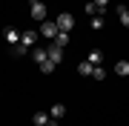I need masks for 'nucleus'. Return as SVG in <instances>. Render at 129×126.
Returning a JSON list of instances; mask_svg holds the SVG:
<instances>
[{
  "mask_svg": "<svg viewBox=\"0 0 129 126\" xmlns=\"http://www.w3.org/2000/svg\"><path fill=\"white\" fill-rule=\"evenodd\" d=\"M57 29H60V32H72V29H75V17H72V14L69 12H63V14H57Z\"/></svg>",
  "mask_w": 129,
  "mask_h": 126,
  "instance_id": "f257e3e1",
  "label": "nucleus"
},
{
  "mask_svg": "<svg viewBox=\"0 0 129 126\" xmlns=\"http://www.w3.org/2000/svg\"><path fill=\"white\" fill-rule=\"evenodd\" d=\"M57 32H60V29H57V20H43V23H40V34H43V37H52V40H55Z\"/></svg>",
  "mask_w": 129,
  "mask_h": 126,
  "instance_id": "f03ea898",
  "label": "nucleus"
},
{
  "mask_svg": "<svg viewBox=\"0 0 129 126\" xmlns=\"http://www.w3.org/2000/svg\"><path fill=\"white\" fill-rule=\"evenodd\" d=\"M20 34H23V32H17L14 26H6V29H3V37H6V43H9V46L20 43Z\"/></svg>",
  "mask_w": 129,
  "mask_h": 126,
  "instance_id": "7ed1b4c3",
  "label": "nucleus"
},
{
  "mask_svg": "<svg viewBox=\"0 0 129 126\" xmlns=\"http://www.w3.org/2000/svg\"><path fill=\"white\" fill-rule=\"evenodd\" d=\"M29 14L43 23V20H46V3H32V12H29Z\"/></svg>",
  "mask_w": 129,
  "mask_h": 126,
  "instance_id": "20e7f679",
  "label": "nucleus"
},
{
  "mask_svg": "<svg viewBox=\"0 0 129 126\" xmlns=\"http://www.w3.org/2000/svg\"><path fill=\"white\" fill-rule=\"evenodd\" d=\"M46 52H49V60H52V63H60V60H63V49L55 46V43H49Z\"/></svg>",
  "mask_w": 129,
  "mask_h": 126,
  "instance_id": "39448f33",
  "label": "nucleus"
},
{
  "mask_svg": "<svg viewBox=\"0 0 129 126\" xmlns=\"http://www.w3.org/2000/svg\"><path fill=\"white\" fill-rule=\"evenodd\" d=\"M20 43H23V46H35V43H37V32H32V29H26V32L20 34Z\"/></svg>",
  "mask_w": 129,
  "mask_h": 126,
  "instance_id": "423d86ee",
  "label": "nucleus"
},
{
  "mask_svg": "<svg viewBox=\"0 0 129 126\" xmlns=\"http://www.w3.org/2000/svg\"><path fill=\"white\" fill-rule=\"evenodd\" d=\"M32 123H35V126H49V123H52V115H46V112H35Z\"/></svg>",
  "mask_w": 129,
  "mask_h": 126,
  "instance_id": "0eeeda50",
  "label": "nucleus"
},
{
  "mask_svg": "<svg viewBox=\"0 0 129 126\" xmlns=\"http://www.w3.org/2000/svg\"><path fill=\"white\" fill-rule=\"evenodd\" d=\"M92 72H95V66L89 63V60H83V63H78V75H83V77H92Z\"/></svg>",
  "mask_w": 129,
  "mask_h": 126,
  "instance_id": "6e6552de",
  "label": "nucleus"
},
{
  "mask_svg": "<svg viewBox=\"0 0 129 126\" xmlns=\"http://www.w3.org/2000/svg\"><path fill=\"white\" fill-rule=\"evenodd\" d=\"M86 60L92 63V66H101V63H103V52H101V49H92V52H89V57H86Z\"/></svg>",
  "mask_w": 129,
  "mask_h": 126,
  "instance_id": "1a4fd4ad",
  "label": "nucleus"
},
{
  "mask_svg": "<svg viewBox=\"0 0 129 126\" xmlns=\"http://www.w3.org/2000/svg\"><path fill=\"white\" fill-rule=\"evenodd\" d=\"M32 57H35V63H43V60L49 57V52L43 49V46H35V49H32Z\"/></svg>",
  "mask_w": 129,
  "mask_h": 126,
  "instance_id": "9d476101",
  "label": "nucleus"
},
{
  "mask_svg": "<svg viewBox=\"0 0 129 126\" xmlns=\"http://www.w3.org/2000/svg\"><path fill=\"white\" fill-rule=\"evenodd\" d=\"M49 115H52V117H55V120H60V117H63V115H66V106H63V103H55V106H52V109H49Z\"/></svg>",
  "mask_w": 129,
  "mask_h": 126,
  "instance_id": "9b49d317",
  "label": "nucleus"
},
{
  "mask_svg": "<svg viewBox=\"0 0 129 126\" xmlns=\"http://www.w3.org/2000/svg\"><path fill=\"white\" fill-rule=\"evenodd\" d=\"M118 17H120V26L129 29V9L126 6H118Z\"/></svg>",
  "mask_w": 129,
  "mask_h": 126,
  "instance_id": "f8f14e48",
  "label": "nucleus"
},
{
  "mask_svg": "<svg viewBox=\"0 0 129 126\" xmlns=\"http://www.w3.org/2000/svg\"><path fill=\"white\" fill-rule=\"evenodd\" d=\"M115 75H120V77L129 75V60H118L115 63Z\"/></svg>",
  "mask_w": 129,
  "mask_h": 126,
  "instance_id": "ddd939ff",
  "label": "nucleus"
},
{
  "mask_svg": "<svg viewBox=\"0 0 129 126\" xmlns=\"http://www.w3.org/2000/svg\"><path fill=\"white\" fill-rule=\"evenodd\" d=\"M55 66H57V63H52L49 57H46V60H43V63H37V69H40L43 75H52V72H55Z\"/></svg>",
  "mask_w": 129,
  "mask_h": 126,
  "instance_id": "4468645a",
  "label": "nucleus"
},
{
  "mask_svg": "<svg viewBox=\"0 0 129 126\" xmlns=\"http://www.w3.org/2000/svg\"><path fill=\"white\" fill-rule=\"evenodd\" d=\"M52 43H55V46H60V49H63L66 43H69V32H57V34H55V40H52Z\"/></svg>",
  "mask_w": 129,
  "mask_h": 126,
  "instance_id": "2eb2a0df",
  "label": "nucleus"
},
{
  "mask_svg": "<svg viewBox=\"0 0 129 126\" xmlns=\"http://www.w3.org/2000/svg\"><path fill=\"white\" fill-rule=\"evenodd\" d=\"M12 55H17V57H26V55H29V46H23V43H14V46H12Z\"/></svg>",
  "mask_w": 129,
  "mask_h": 126,
  "instance_id": "dca6fc26",
  "label": "nucleus"
},
{
  "mask_svg": "<svg viewBox=\"0 0 129 126\" xmlns=\"http://www.w3.org/2000/svg\"><path fill=\"white\" fill-rule=\"evenodd\" d=\"M86 14H92V17H95V14H101V9L95 6V0H92V3H86Z\"/></svg>",
  "mask_w": 129,
  "mask_h": 126,
  "instance_id": "f3484780",
  "label": "nucleus"
},
{
  "mask_svg": "<svg viewBox=\"0 0 129 126\" xmlns=\"http://www.w3.org/2000/svg\"><path fill=\"white\" fill-rule=\"evenodd\" d=\"M92 77H95V80H103V77H106V72L101 69V66H95V72H92Z\"/></svg>",
  "mask_w": 129,
  "mask_h": 126,
  "instance_id": "a211bd4d",
  "label": "nucleus"
},
{
  "mask_svg": "<svg viewBox=\"0 0 129 126\" xmlns=\"http://www.w3.org/2000/svg\"><path fill=\"white\" fill-rule=\"evenodd\" d=\"M92 29H103V17H101V14L92 17Z\"/></svg>",
  "mask_w": 129,
  "mask_h": 126,
  "instance_id": "6ab92c4d",
  "label": "nucleus"
},
{
  "mask_svg": "<svg viewBox=\"0 0 129 126\" xmlns=\"http://www.w3.org/2000/svg\"><path fill=\"white\" fill-rule=\"evenodd\" d=\"M95 6H98V9H101V14H103L106 6H109V0H95Z\"/></svg>",
  "mask_w": 129,
  "mask_h": 126,
  "instance_id": "aec40b11",
  "label": "nucleus"
},
{
  "mask_svg": "<svg viewBox=\"0 0 129 126\" xmlns=\"http://www.w3.org/2000/svg\"><path fill=\"white\" fill-rule=\"evenodd\" d=\"M32 3H43V0H32Z\"/></svg>",
  "mask_w": 129,
  "mask_h": 126,
  "instance_id": "412c9836",
  "label": "nucleus"
}]
</instances>
